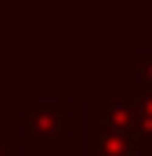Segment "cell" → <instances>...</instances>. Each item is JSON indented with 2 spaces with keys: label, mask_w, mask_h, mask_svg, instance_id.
<instances>
[{
  "label": "cell",
  "mask_w": 152,
  "mask_h": 156,
  "mask_svg": "<svg viewBox=\"0 0 152 156\" xmlns=\"http://www.w3.org/2000/svg\"><path fill=\"white\" fill-rule=\"evenodd\" d=\"M69 113L73 102L69 98H22V116H26V131H22V145L33 149H65L69 145Z\"/></svg>",
  "instance_id": "cell-1"
},
{
  "label": "cell",
  "mask_w": 152,
  "mask_h": 156,
  "mask_svg": "<svg viewBox=\"0 0 152 156\" xmlns=\"http://www.w3.org/2000/svg\"><path fill=\"white\" fill-rule=\"evenodd\" d=\"M87 127H116V131H130L134 134V109H130V102L123 94L91 98L87 102Z\"/></svg>",
  "instance_id": "cell-2"
},
{
  "label": "cell",
  "mask_w": 152,
  "mask_h": 156,
  "mask_svg": "<svg viewBox=\"0 0 152 156\" xmlns=\"http://www.w3.org/2000/svg\"><path fill=\"white\" fill-rule=\"evenodd\" d=\"M138 138L116 127H87V156H138Z\"/></svg>",
  "instance_id": "cell-3"
},
{
  "label": "cell",
  "mask_w": 152,
  "mask_h": 156,
  "mask_svg": "<svg viewBox=\"0 0 152 156\" xmlns=\"http://www.w3.org/2000/svg\"><path fill=\"white\" fill-rule=\"evenodd\" d=\"M119 94L130 102L134 109V134H138V145H149L152 149V87H141L138 80H127L119 87Z\"/></svg>",
  "instance_id": "cell-4"
},
{
  "label": "cell",
  "mask_w": 152,
  "mask_h": 156,
  "mask_svg": "<svg viewBox=\"0 0 152 156\" xmlns=\"http://www.w3.org/2000/svg\"><path fill=\"white\" fill-rule=\"evenodd\" d=\"M134 73H138V83L141 87H152V51H138L134 55Z\"/></svg>",
  "instance_id": "cell-5"
},
{
  "label": "cell",
  "mask_w": 152,
  "mask_h": 156,
  "mask_svg": "<svg viewBox=\"0 0 152 156\" xmlns=\"http://www.w3.org/2000/svg\"><path fill=\"white\" fill-rule=\"evenodd\" d=\"M0 156H22V145H11L4 131H0Z\"/></svg>",
  "instance_id": "cell-6"
}]
</instances>
